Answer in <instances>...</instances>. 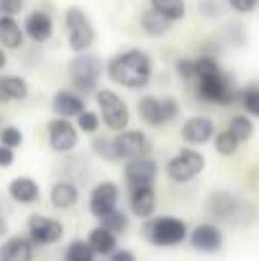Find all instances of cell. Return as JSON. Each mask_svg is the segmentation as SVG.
I'll list each match as a JSON object with an SVG mask.
<instances>
[{"mask_svg":"<svg viewBox=\"0 0 259 261\" xmlns=\"http://www.w3.org/2000/svg\"><path fill=\"white\" fill-rule=\"evenodd\" d=\"M193 66H196L193 89L201 101L229 107L237 99V89L231 84V79L224 74V69L219 66V61L214 56H198V59H193Z\"/></svg>","mask_w":259,"mask_h":261,"instance_id":"cell-1","label":"cell"},{"mask_svg":"<svg viewBox=\"0 0 259 261\" xmlns=\"http://www.w3.org/2000/svg\"><path fill=\"white\" fill-rule=\"evenodd\" d=\"M153 56L143 48H125L107 61V76L125 89H145L153 79Z\"/></svg>","mask_w":259,"mask_h":261,"instance_id":"cell-2","label":"cell"},{"mask_svg":"<svg viewBox=\"0 0 259 261\" xmlns=\"http://www.w3.org/2000/svg\"><path fill=\"white\" fill-rule=\"evenodd\" d=\"M143 239L158 249L180 246L188 239V223L178 216H153L143 226Z\"/></svg>","mask_w":259,"mask_h":261,"instance_id":"cell-3","label":"cell"},{"mask_svg":"<svg viewBox=\"0 0 259 261\" xmlns=\"http://www.w3.org/2000/svg\"><path fill=\"white\" fill-rule=\"evenodd\" d=\"M64 28H66V43H69V48L77 56L79 54H89V48L94 46L97 33H94V25H91L89 15H86L82 8L72 5V8L64 10Z\"/></svg>","mask_w":259,"mask_h":261,"instance_id":"cell-4","label":"cell"},{"mask_svg":"<svg viewBox=\"0 0 259 261\" xmlns=\"http://www.w3.org/2000/svg\"><path fill=\"white\" fill-rule=\"evenodd\" d=\"M102 71H104V64H102L99 56L79 54L69 64V82H72V87H74L77 94L84 96V94H91L97 89L99 79H102Z\"/></svg>","mask_w":259,"mask_h":261,"instance_id":"cell-5","label":"cell"},{"mask_svg":"<svg viewBox=\"0 0 259 261\" xmlns=\"http://www.w3.org/2000/svg\"><path fill=\"white\" fill-rule=\"evenodd\" d=\"M137 114L148 127H166L178 117V99L175 96L145 94L137 101Z\"/></svg>","mask_w":259,"mask_h":261,"instance_id":"cell-6","label":"cell"},{"mask_svg":"<svg viewBox=\"0 0 259 261\" xmlns=\"http://www.w3.org/2000/svg\"><path fill=\"white\" fill-rule=\"evenodd\" d=\"M97 107H99V119L104 122V127H109L112 132H125L130 127V109L122 101L120 94H114L112 89H102L97 91Z\"/></svg>","mask_w":259,"mask_h":261,"instance_id":"cell-7","label":"cell"},{"mask_svg":"<svg viewBox=\"0 0 259 261\" xmlns=\"http://www.w3.org/2000/svg\"><path fill=\"white\" fill-rule=\"evenodd\" d=\"M203 168H206V158L193 147H183L166 163V175L173 182H191L203 173Z\"/></svg>","mask_w":259,"mask_h":261,"instance_id":"cell-8","label":"cell"},{"mask_svg":"<svg viewBox=\"0 0 259 261\" xmlns=\"http://www.w3.org/2000/svg\"><path fill=\"white\" fill-rule=\"evenodd\" d=\"M112 150H114V158L117 160H140V158H150L153 152V142L145 132L140 129H125V132H117L112 137Z\"/></svg>","mask_w":259,"mask_h":261,"instance_id":"cell-9","label":"cell"},{"mask_svg":"<svg viewBox=\"0 0 259 261\" xmlns=\"http://www.w3.org/2000/svg\"><path fill=\"white\" fill-rule=\"evenodd\" d=\"M28 239L33 246H54L64 239V223L54 216H43V213H33L28 216Z\"/></svg>","mask_w":259,"mask_h":261,"instance_id":"cell-10","label":"cell"},{"mask_svg":"<svg viewBox=\"0 0 259 261\" xmlns=\"http://www.w3.org/2000/svg\"><path fill=\"white\" fill-rule=\"evenodd\" d=\"M117 200H120V188H117V182H112V180H99V182L91 188V193H89V213L102 221L104 216H109V213L117 211Z\"/></svg>","mask_w":259,"mask_h":261,"instance_id":"cell-11","label":"cell"},{"mask_svg":"<svg viewBox=\"0 0 259 261\" xmlns=\"http://www.w3.org/2000/svg\"><path fill=\"white\" fill-rule=\"evenodd\" d=\"M46 132H49V145H51V150L59 152V155H69V152L79 145V129H77V124H72L69 119L54 117V119L46 124Z\"/></svg>","mask_w":259,"mask_h":261,"instance_id":"cell-12","label":"cell"},{"mask_svg":"<svg viewBox=\"0 0 259 261\" xmlns=\"http://www.w3.org/2000/svg\"><path fill=\"white\" fill-rule=\"evenodd\" d=\"M155 180H158V163L153 158H140V160L125 163V182L130 190L155 185Z\"/></svg>","mask_w":259,"mask_h":261,"instance_id":"cell-13","label":"cell"},{"mask_svg":"<svg viewBox=\"0 0 259 261\" xmlns=\"http://www.w3.org/2000/svg\"><path fill=\"white\" fill-rule=\"evenodd\" d=\"M188 241L196 251L201 254H219L224 249V233L219 226L214 223H198L191 233H188Z\"/></svg>","mask_w":259,"mask_h":261,"instance_id":"cell-14","label":"cell"},{"mask_svg":"<svg viewBox=\"0 0 259 261\" xmlns=\"http://www.w3.org/2000/svg\"><path fill=\"white\" fill-rule=\"evenodd\" d=\"M216 135V127H214V119L211 117H203V114H193L183 122L180 127V137L188 142V145H206L208 140H214Z\"/></svg>","mask_w":259,"mask_h":261,"instance_id":"cell-15","label":"cell"},{"mask_svg":"<svg viewBox=\"0 0 259 261\" xmlns=\"http://www.w3.org/2000/svg\"><path fill=\"white\" fill-rule=\"evenodd\" d=\"M51 109L59 119H77L84 112V96L77 94L74 89H59L51 96Z\"/></svg>","mask_w":259,"mask_h":261,"instance_id":"cell-16","label":"cell"},{"mask_svg":"<svg viewBox=\"0 0 259 261\" xmlns=\"http://www.w3.org/2000/svg\"><path fill=\"white\" fill-rule=\"evenodd\" d=\"M23 33L26 38H31L33 43H46L54 36V18L46 10H31L23 20Z\"/></svg>","mask_w":259,"mask_h":261,"instance_id":"cell-17","label":"cell"},{"mask_svg":"<svg viewBox=\"0 0 259 261\" xmlns=\"http://www.w3.org/2000/svg\"><path fill=\"white\" fill-rule=\"evenodd\" d=\"M155 208H158L155 185H148V188H132V190H130V213H132L135 218L150 221V218L155 216Z\"/></svg>","mask_w":259,"mask_h":261,"instance_id":"cell-18","label":"cell"},{"mask_svg":"<svg viewBox=\"0 0 259 261\" xmlns=\"http://www.w3.org/2000/svg\"><path fill=\"white\" fill-rule=\"evenodd\" d=\"M36 246L28 236H10L0 244V261H33Z\"/></svg>","mask_w":259,"mask_h":261,"instance_id":"cell-19","label":"cell"},{"mask_svg":"<svg viewBox=\"0 0 259 261\" xmlns=\"http://www.w3.org/2000/svg\"><path fill=\"white\" fill-rule=\"evenodd\" d=\"M8 195H10L15 203H20V205H31V203L38 200L41 188H38V182H36L33 177L20 175V177H13V180H10V185H8Z\"/></svg>","mask_w":259,"mask_h":261,"instance_id":"cell-20","label":"cell"},{"mask_svg":"<svg viewBox=\"0 0 259 261\" xmlns=\"http://www.w3.org/2000/svg\"><path fill=\"white\" fill-rule=\"evenodd\" d=\"M28 82L18 74H0V104L26 101L28 99Z\"/></svg>","mask_w":259,"mask_h":261,"instance_id":"cell-21","label":"cell"},{"mask_svg":"<svg viewBox=\"0 0 259 261\" xmlns=\"http://www.w3.org/2000/svg\"><path fill=\"white\" fill-rule=\"evenodd\" d=\"M49 200L54 208L59 211H69L79 203V188L72 182V180H59L51 185V193H49Z\"/></svg>","mask_w":259,"mask_h":261,"instance_id":"cell-22","label":"cell"},{"mask_svg":"<svg viewBox=\"0 0 259 261\" xmlns=\"http://www.w3.org/2000/svg\"><path fill=\"white\" fill-rule=\"evenodd\" d=\"M26 43V33H23V25L15 20V18H8V15H0V48H10V51H18L23 48Z\"/></svg>","mask_w":259,"mask_h":261,"instance_id":"cell-23","label":"cell"},{"mask_svg":"<svg viewBox=\"0 0 259 261\" xmlns=\"http://www.w3.org/2000/svg\"><path fill=\"white\" fill-rule=\"evenodd\" d=\"M208 211L211 216L221 218V221H231L237 211H242V203L239 198H234L231 193H214L208 198Z\"/></svg>","mask_w":259,"mask_h":261,"instance_id":"cell-24","label":"cell"},{"mask_svg":"<svg viewBox=\"0 0 259 261\" xmlns=\"http://www.w3.org/2000/svg\"><path fill=\"white\" fill-rule=\"evenodd\" d=\"M86 244H89V249H91L97 256H112V254L120 249V246H117V236L109 233V231L102 228V226H97V228L89 231Z\"/></svg>","mask_w":259,"mask_h":261,"instance_id":"cell-25","label":"cell"},{"mask_svg":"<svg viewBox=\"0 0 259 261\" xmlns=\"http://www.w3.org/2000/svg\"><path fill=\"white\" fill-rule=\"evenodd\" d=\"M140 28H143L145 36L160 38V36H166V33L171 31V20H166L160 13H155L153 8H148V10L140 15Z\"/></svg>","mask_w":259,"mask_h":261,"instance_id":"cell-26","label":"cell"},{"mask_svg":"<svg viewBox=\"0 0 259 261\" xmlns=\"http://www.w3.org/2000/svg\"><path fill=\"white\" fill-rule=\"evenodd\" d=\"M150 8L171 23L185 18V0H150Z\"/></svg>","mask_w":259,"mask_h":261,"instance_id":"cell-27","label":"cell"},{"mask_svg":"<svg viewBox=\"0 0 259 261\" xmlns=\"http://www.w3.org/2000/svg\"><path fill=\"white\" fill-rule=\"evenodd\" d=\"M239 142H247L252 135H254V122H252V117H247V114H234L231 119H229V127H226Z\"/></svg>","mask_w":259,"mask_h":261,"instance_id":"cell-28","label":"cell"},{"mask_svg":"<svg viewBox=\"0 0 259 261\" xmlns=\"http://www.w3.org/2000/svg\"><path fill=\"white\" fill-rule=\"evenodd\" d=\"M99 226H102V228H107L109 233H114V236H120V233H125V231L130 228V216H127V213H122V211L117 208L114 213H109V216H104V218L99 221Z\"/></svg>","mask_w":259,"mask_h":261,"instance_id":"cell-29","label":"cell"},{"mask_svg":"<svg viewBox=\"0 0 259 261\" xmlns=\"http://www.w3.org/2000/svg\"><path fill=\"white\" fill-rule=\"evenodd\" d=\"M239 140L229 132V129H221V132H216L214 135V147H216V152L219 155H224V158H229V155H234L237 150H239Z\"/></svg>","mask_w":259,"mask_h":261,"instance_id":"cell-30","label":"cell"},{"mask_svg":"<svg viewBox=\"0 0 259 261\" xmlns=\"http://www.w3.org/2000/svg\"><path fill=\"white\" fill-rule=\"evenodd\" d=\"M239 101L247 112V117H259V84H249L239 91Z\"/></svg>","mask_w":259,"mask_h":261,"instance_id":"cell-31","label":"cell"},{"mask_svg":"<svg viewBox=\"0 0 259 261\" xmlns=\"http://www.w3.org/2000/svg\"><path fill=\"white\" fill-rule=\"evenodd\" d=\"M97 254L89 249V244L82 241V239H74L69 246H66V254H64V261H94Z\"/></svg>","mask_w":259,"mask_h":261,"instance_id":"cell-32","label":"cell"},{"mask_svg":"<svg viewBox=\"0 0 259 261\" xmlns=\"http://www.w3.org/2000/svg\"><path fill=\"white\" fill-rule=\"evenodd\" d=\"M102 127V119H99V114L97 112H89L84 109L79 117H77V129L79 132H84V135H97V129Z\"/></svg>","mask_w":259,"mask_h":261,"instance_id":"cell-33","label":"cell"},{"mask_svg":"<svg viewBox=\"0 0 259 261\" xmlns=\"http://www.w3.org/2000/svg\"><path fill=\"white\" fill-rule=\"evenodd\" d=\"M0 145L15 152V147L23 145V132H20L18 127H3V129H0Z\"/></svg>","mask_w":259,"mask_h":261,"instance_id":"cell-34","label":"cell"},{"mask_svg":"<svg viewBox=\"0 0 259 261\" xmlns=\"http://www.w3.org/2000/svg\"><path fill=\"white\" fill-rule=\"evenodd\" d=\"M175 74H178V76H180L183 82L193 84V74H196L193 59H178V61H175Z\"/></svg>","mask_w":259,"mask_h":261,"instance_id":"cell-35","label":"cell"},{"mask_svg":"<svg viewBox=\"0 0 259 261\" xmlns=\"http://www.w3.org/2000/svg\"><path fill=\"white\" fill-rule=\"evenodd\" d=\"M23 8H26V0H0V15L15 18L18 13H23Z\"/></svg>","mask_w":259,"mask_h":261,"instance_id":"cell-36","label":"cell"},{"mask_svg":"<svg viewBox=\"0 0 259 261\" xmlns=\"http://www.w3.org/2000/svg\"><path fill=\"white\" fill-rule=\"evenodd\" d=\"M226 3H229V8H231L234 13H242V15L254 13L259 8V0H226Z\"/></svg>","mask_w":259,"mask_h":261,"instance_id":"cell-37","label":"cell"},{"mask_svg":"<svg viewBox=\"0 0 259 261\" xmlns=\"http://www.w3.org/2000/svg\"><path fill=\"white\" fill-rule=\"evenodd\" d=\"M94 152L99 155V158H104V160H117L114 158V150H112V140H94Z\"/></svg>","mask_w":259,"mask_h":261,"instance_id":"cell-38","label":"cell"},{"mask_svg":"<svg viewBox=\"0 0 259 261\" xmlns=\"http://www.w3.org/2000/svg\"><path fill=\"white\" fill-rule=\"evenodd\" d=\"M13 163H15V152L0 145V168H10Z\"/></svg>","mask_w":259,"mask_h":261,"instance_id":"cell-39","label":"cell"},{"mask_svg":"<svg viewBox=\"0 0 259 261\" xmlns=\"http://www.w3.org/2000/svg\"><path fill=\"white\" fill-rule=\"evenodd\" d=\"M109 261H137V256H135L130 249H117V251L109 256Z\"/></svg>","mask_w":259,"mask_h":261,"instance_id":"cell-40","label":"cell"},{"mask_svg":"<svg viewBox=\"0 0 259 261\" xmlns=\"http://www.w3.org/2000/svg\"><path fill=\"white\" fill-rule=\"evenodd\" d=\"M5 66H8V54H5V48H0V74H3Z\"/></svg>","mask_w":259,"mask_h":261,"instance_id":"cell-41","label":"cell"},{"mask_svg":"<svg viewBox=\"0 0 259 261\" xmlns=\"http://www.w3.org/2000/svg\"><path fill=\"white\" fill-rule=\"evenodd\" d=\"M5 231H8V223H5V218H3V216H0V236H3V233H5Z\"/></svg>","mask_w":259,"mask_h":261,"instance_id":"cell-42","label":"cell"}]
</instances>
